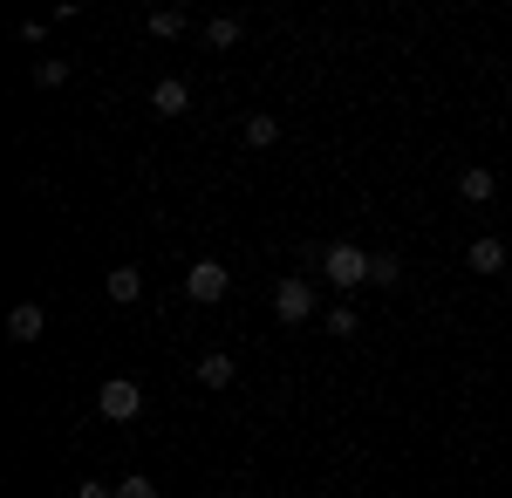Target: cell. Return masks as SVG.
<instances>
[{
	"label": "cell",
	"mask_w": 512,
	"mask_h": 498,
	"mask_svg": "<svg viewBox=\"0 0 512 498\" xmlns=\"http://www.w3.org/2000/svg\"><path fill=\"white\" fill-rule=\"evenodd\" d=\"M321 273H328L335 287H362V280H369V253H362L355 239H335V246H321Z\"/></svg>",
	"instance_id": "obj_1"
},
{
	"label": "cell",
	"mask_w": 512,
	"mask_h": 498,
	"mask_svg": "<svg viewBox=\"0 0 512 498\" xmlns=\"http://www.w3.org/2000/svg\"><path fill=\"white\" fill-rule=\"evenodd\" d=\"M144 410V389L130 383V376H110V383L96 389V417H110V423H130Z\"/></svg>",
	"instance_id": "obj_2"
},
{
	"label": "cell",
	"mask_w": 512,
	"mask_h": 498,
	"mask_svg": "<svg viewBox=\"0 0 512 498\" xmlns=\"http://www.w3.org/2000/svg\"><path fill=\"white\" fill-rule=\"evenodd\" d=\"M226 287H233V273L219 267V260H198L192 273H185V294H192L198 307H212V301H226Z\"/></svg>",
	"instance_id": "obj_3"
},
{
	"label": "cell",
	"mask_w": 512,
	"mask_h": 498,
	"mask_svg": "<svg viewBox=\"0 0 512 498\" xmlns=\"http://www.w3.org/2000/svg\"><path fill=\"white\" fill-rule=\"evenodd\" d=\"M274 314L287 321V328H301V321L315 314V287H308V280H280L274 287Z\"/></svg>",
	"instance_id": "obj_4"
},
{
	"label": "cell",
	"mask_w": 512,
	"mask_h": 498,
	"mask_svg": "<svg viewBox=\"0 0 512 498\" xmlns=\"http://www.w3.org/2000/svg\"><path fill=\"white\" fill-rule=\"evenodd\" d=\"M41 328H48V307L41 301H14L7 307V335H14V342H41Z\"/></svg>",
	"instance_id": "obj_5"
},
{
	"label": "cell",
	"mask_w": 512,
	"mask_h": 498,
	"mask_svg": "<svg viewBox=\"0 0 512 498\" xmlns=\"http://www.w3.org/2000/svg\"><path fill=\"white\" fill-rule=\"evenodd\" d=\"M465 267L472 273H506V239H472V246H465Z\"/></svg>",
	"instance_id": "obj_6"
},
{
	"label": "cell",
	"mask_w": 512,
	"mask_h": 498,
	"mask_svg": "<svg viewBox=\"0 0 512 498\" xmlns=\"http://www.w3.org/2000/svg\"><path fill=\"white\" fill-rule=\"evenodd\" d=\"M185 103H192V89H185L178 76L151 82V110H158V116H185Z\"/></svg>",
	"instance_id": "obj_7"
},
{
	"label": "cell",
	"mask_w": 512,
	"mask_h": 498,
	"mask_svg": "<svg viewBox=\"0 0 512 498\" xmlns=\"http://www.w3.org/2000/svg\"><path fill=\"white\" fill-rule=\"evenodd\" d=\"M492 192H499V185H492V171H485V164H472V171L458 178V198H465V205H485Z\"/></svg>",
	"instance_id": "obj_8"
},
{
	"label": "cell",
	"mask_w": 512,
	"mask_h": 498,
	"mask_svg": "<svg viewBox=\"0 0 512 498\" xmlns=\"http://www.w3.org/2000/svg\"><path fill=\"white\" fill-rule=\"evenodd\" d=\"M198 383L226 389V383H233V355H198Z\"/></svg>",
	"instance_id": "obj_9"
},
{
	"label": "cell",
	"mask_w": 512,
	"mask_h": 498,
	"mask_svg": "<svg viewBox=\"0 0 512 498\" xmlns=\"http://www.w3.org/2000/svg\"><path fill=\"white\" fill-rule=\"evenodd\" d=\"M246 144H253V151H274L280 123H274V116H246Z\"/></svg>",
	"instance_id": "obj_10"
},
{
	"label": "cell",
	"mask_w": 512,
	"mask_h": 498,
	"mask_svg": "<svg viewBox=\"0 0 512 498\" xmlns=\"http://www.w3.org/2000/svg\"><path fill=\"white\" fill-rule=\"evenodd\" d=\"M137 294H144V280H137V267H117V273H110V301H117V307H130Z\"/></svg>",
	"instance_id": "obj_11"
},
{
	"label": "cell",
	"mask_w": 512,
	"mask_h": 498,
	"mask_svg": "<svg viewBox=\"0 0 512 498\" xmlns=\"http://www.w3.org/2000/svg\"><path fill=\"white\" fill-rule=\"evenodd\" d=\"M151 35L178 41V35H185V7H158V14H151Z\"/></svg>",
	"instance_id": "obj_12"
},
{
	"label": "cell",
	"mask_w": 512,
	"mask_h": 498,
	"mask_svg": "<svg viewBox=\"0 0 512 498\" xmlns=\"http://www.w3.org/2000/svg\"><path fill=\"white\" fill-rule=\"evenodd\" d=\"M239 35H246V28H239L233 14H212V21H205V41H212V48H233Z\"/></svg>",
	"instance_id": "obj_13"
},
{
	"label": "cell",
	"mask_w": 512,
	"mask_h": 498,
	"mask_svg": "<svg viewBox=\"0 0 512 498\" xmlns=\"http://www.w3.org/2000/svg\"><path fill=\"white\" fill-rule=\"evenodd\" d=\"M369 280H376V287H396V280H403V260H396V253H369Z\"/></svg>",
	"instance_id": "obj_14"
},
{
	"label": "cell",
	"mask_w": 512,
	"mask_h": 498,
	"mask_svg": "<svg viewBox=\"0 0 512 498\" xmlns=\"http://www.w3.org/2000/svg\"><path fill=\"white\" fill-rule=\"evenodd\" d=\"M62 82H69V62L41 55V62H35V89H62Z\"/></svg>",
	"instance_id": "obj_15"
},
{
	"label": "cell",
	"mask_w": 512,
	"mask_h": 498,
	"mask_svg": "<svg viewBox=\"0 0 512 498\" xmlns=\"http://www.w3.org/2000/svg\"><path fill=\"white\" fill-rule=\"evenodd\" d=\"M117 498H158V485H151L144 471H130V478H123V485H117Z\"/></svg>",
	"instance_id": "obj_16"
},
{
	"label": "cell",
	"mask_w": 512,
	"mask_h": 498,
	"mask_svg": "<svg viewBox=\"0 0 512 498\" xmlns=\"http://www.w3.org/2000/svg\"><path fill=\"white\" fill-rule=\"evenodd\" d=\"M328 335H355V307H328Z\"/></svg>",
	"instance_id": "obj_17"
},
{
	"label": "cell",
	"mask_w": 512,
	"mask_h": 498,
	"mask_svg": "<svg viewBox=\"0 0 512 498\" xmlns=\"http://www.w3.org/2000/svg\"><path fill=\"white\" fill-rule=\"evenodd\" d=\"M76 498H117V485H96L89 478V485H76Z\"/></svg>",
	"instance_id": "obj_18"
}]
</instances>
